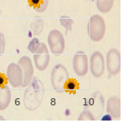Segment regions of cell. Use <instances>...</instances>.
I'll list each match as a JSON object with an SVG mask.
<instances>
[{"label": "cell", "instance_id": "cell-1", "mask_svg": "<svg viewBox=\"0 0 125 125\" xmlns=\"http://www.w3.org/2000/svg\"><path fill=\"white\" fill-rule=\"evenodd\" d=\"M45 88L38 77H33L24 92L23 104L29 111H35L41 104L44 98Z\"/></svg>", "mask_w": 125, "mask_h": 125}, {"label": "cell", "instance_id": "cell-2", "mask_svg": "<svg viewBox=\"0 0 125 125\" xmlns=\"http://www.w3.org/2000/svg\"><path fill=\"white\" fill-rule=\"evenodd\" d=\"M88 29H89V38L92 41H100L104 38L105 33V23L104 19L98 14L91 16L89 21Z\"/></svg>", "mask_w": 125, "mask_h": 125}, {"label": "cell", "instance_id": "cell-3", "mask_svg": "<svg viewBox=\"0 0 125 125\" xmlns=\"http://www.w3.org/2000/svg\"><path fill=\"white\" fill-rule=\"evenodd\" d=\"M51 84L55 91L58 93H62L63 84L69 79V73L64 65L58 63L55 65L51 72Z\"/></svg>", "mask_w": 125, "mask_h": 125}, {"label": "cell", "instance_id": "cell-4", "mask_svg": "<svg viewBox=\"0 0 125 125\" xmlns=\"http://www.w3.org/2000/svg\"><path fill=\"white\" fill-rule=\"evenodd\" d=\"M47 43L54 55H61L65 48L64 37L57 30H52L47 37Z\"/></svg>", "mask_w": 125, "mask_h": 125}, {"label": "cell", "instance_id": "cell-5", "mask_svg": "<svg viewBox=\"0 0 125 125\" xmlns=\"http://www.w3.org/2000/svg\"><path fill=\"white\" fill-rule=\"evenodd\" d=\"M106 67L112 76L117 75L121 72V54L116 48H112L107 52Z\"/></svg>", "mask_w": 125, "mask_h": 125}, {"label": "cell", "instance_id": "cell-6", "mask_svg": "<svg viewBox=\"0 0 125 125\" xmlns=\"http://www.w3.org/2000/svg\"><path fill=\"white\" fill-rule=\"evenodd\" d=\"M88 109L93 114L95 120L100 119L104 108V100L100 92L96 91L91 96L88 102Z\"/></svg>", "mask_w": 125, "mask_h": 125}, {"label": "cell", "instance_id": "cell-7", "mask_svg": "<svg viewBox=\"0 0 125 125\" xmlns=\"http://www.w3.org/2000/svg\"><path fill=\"white\" fill-rule=\"evenodd\" d=\"M73 66L74 73L78 76L86 75L89 72V61L88 56L83 51H78L76 53L73 59Z\"/></svg>", "mask_w": 125, "mask_h": 125}, {"label": "cell", "instance_id": "cell-8", "mask_svg": "<svg viewBox=\"0 0 125 125\" xmlns=\"http://www.w3.org/2000/svg\"><path fill=\"white\" fill-rule=\"evenodd\" d=\"M34 62L38 70L43 72L47 69L50 62V55L48 49L45 43H40L39 49L34 54Z\"/></svg>", "mask_w": 125, "mask_h": 125}, {"label": "cell", "instance_id": "cell-9", "mask_svg": "<svg viewBox=\"0 0 125 125\" xmlns=\"http://www.w3.org/2000/svg\"><path fill=\"white\" fill-rule=\"evenodd\" d=\"M6 76H7L9 83L13 88L21 87L23 81V73L20 65L14 62H11L7 66L6 70Z\"/></svg>", "mask_w": 125, "mask_h": 125}, {"label": "cell", "instance_id": "cell-10", "mask_svg": "<svg viewBox=\"0 0 125 125\" xmlns=\"http://www.w3.org/2000/svg\"><path fill=\"white\" fill-rule=\"evenodd\" d=\"M104 59L102 53L96 51L90 56V71L95 78H100L104 72Z\"/></svg>", "mask_w": 125, "mask_h": 125}, {"label": "cell", "instance_id": "cell-11", "mask_svg": "<svg viewBox=\"0 0 125 125\" xmlns=\"http://www.w3.org/2000/svg\"><path fill=\"white\" fill-rule=\"evenodd\" d=\"M18 64L20 65V67L22 70V73H23V81H22V84L21 87H27L31 81L32 78H33V65H32V62H31V58L28 56H22V57L19 60Z\"/></svg>", "mask_w": 125, "mask_h": 125}, {"label": "cell", "instance_id": "cell-12", "mask_svg": "<svg viewBox=\"0 0 125 125\" xmlns=\"http://www.w3.org/2000/svg\"><path fill=\"white\" fill-rule=\"evenodd\" d=\"M107 114L112 117V119L117 120L121 116V100L119 96H112L107 102L106 106Z\"/></svg>", "mask_w": 125, "mask_h": 125}, {"label": "cell", "instance_id": "cell-13", "mask_svg": "<svg viewBox=\"0 0 125 125\" xmlns=\"http://www.w3.org/2000/svg\"><path fill=\"white\" fill-rule=\"evenodd\" d=\"M11 102V90L9 87L5 85L0 88V111L6 109Z\"/></svg>", "mask_w": 125, "mask_h": 125}, {"label": "cell", "instance_id": "cell-14", "mask_svg": "<svg viewBox=\"0 0 125 125\" xmlns=\"http://www.w3.org/2000/svg\"><path fill=\"white\" fill-rule=\"evenodd\" d=\"M80 89V83L75 79H68L63 84V91L69 94H75Z\"/></svg>", "mask_w": 125, "mask_h": 125}, {"label": "cell", "instance_id": "cell-15", "mask_svg": "<svg viewBox=\"0 0 125 125\" xmlns=\"http://www.w3.org/2000/svg\"><path fill=\"white\" fill-rule=\"evenodd\" d=\"M29 5L38 13L44 12L47 7L48 0H28Z\"/></svg>", "mask_w": 125, "mask_h": 125}, {"label": "cell", "instance_id": "cell-16", "mask_svg": "<svg viewBox=\"0 0 125 125\" xmlns=\"http://www.w3.org/2000/svg\"><path fill=\"white\" fill-rule=\"evenodd\" d=\"M44 28V21L40 17H35L31 23V30L34 35H39Z\"/></svg>", "mask_w": 125, "mask_h": 125}, {"label": "cell", "instance_id": "cell-17", "mask_svg": "<svg viewBox=\"0 0 125 125\" xmlns=\"http://www.w3.org/2000/svg\"><path fill=\"white\" fill-rule=\"evenodd\" d=\"M115 0H96V7L101 13H106L112 9Z\"/></svg>", "mask_w": 125, "mask_h": 125}, {"label": "cell", "instance_id": "cell-18", "mask_svg": "<svg viewBox=\"0 0 125 125\" xmlns=\"http://www.w3.org/2000/svg\"><path fill=\"white\" fill-rule=\"evenodd\" d=\"M73 20L71 19L69 16L67 15H62L61 16L60 18V23L62 27H64L66 31H65V34H67L68 31H70L73 30Z\"/></svg>", "mask_w": 125, "mask_h": 125}, {"label": "cell", "instance_id": "cell-19", "mask_svg": "<svg viewBox=\"0 0 125 125\" xmlns=\"http://www.w3.org/2000/svg\"><path fill=\"white\" fill-rule=\"evenodd\" d=\"M94 120H95V117H94L93 114L89 109H85L81 114V115L79 116V121H94Z\"/></svg>", "mask_w": 125, "mask_h": 125}, {"label": "cell", "instance_id": "cell-20", "mask_svg": "<svg viewBox=\"0 0 125 125\" xmlns=\"http://www.w3.org/2000/svg\"><path fill=\"white\" fill-rule=\"evenodd\" d=\"M40 42L37 38H34L33 39H31V41L28 45V49L30 50V52H31L32 54H35L37 52V50L39 49Z\"/></svg>", "mask_w": 125, "mask_h": 125}, {"label": "cell", "instance_id": "cell-21", "mask_svg": "<svg viewBox=\"0 0 125 125\" xmlns=\"http://www.w3.org/2000/svg\"><path fill=\"white\" fill-rule=\"evenodd\" d=\"M5 49V35L0 32V55H3Z\"/></svg>", "mask_w": 125, "mask_h": 125}, {"label": "cell", "instance_id": "cell-22", "mask_svg": "<svg viewBox=\"0 0 125 125\" xmlns=\"http://www.w3.org/2000/svg\"><path fill=\"white\" fill-rule=\"evenodd\" d=\"M7 76L4 73H0V88H4L5 85H7Z\"/></svg>", "mask_w": 125, "mask_h": 125}, {"label": "cell", "instance_id": "cell-23", "mask_svg": "<svg viewBox=\"0 0 125 125\" xmlns=\"http://www.w3.org/2000/svg\"><path fill=\"white\" fill-rule=\"evenodd\" d=\"M0 120H5V118L2 117V116H0Z\"/></svg>", "mask_w": 125, "mask_h": 125}]
</instances>
